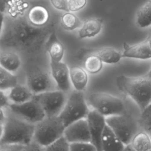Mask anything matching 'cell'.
<instances>
[{"label": "cell", "instance_id": "cell-1", "mask_svg": "<svg viewBox=\"0 0 151 151\" xmlns=\"http://www.w3.org/2000/svg\"><path fill=\"white\" fill-rule=\"evenodd\" d=\"M54 31V23L52 22L38 27L22 16L4 17V19L2 15L1 44L27 53L35 52L40 51Z\"/></svg>", "mask_w": 151, "mask_h": 151}, {"label": "cell", "instance_id": "cell-2", "mask_svg": "<svg viewBox=\"0 0 151 151\" xmlns=\"http://www.w3.org/2000/svg\"><path fill=\"white\" fill-rule=\"evenodd\" d=\"M116 85L123 93L129 96L142 112L151 102V80L147 77H131L120 75L116 78Z\"/></svg>", "mask_w": 151, "mask_h": 151}, {"label": "cell", "instance_id": "cell-3", "mask_svg": "<svg viewBox=\"0 0 151 151\" xmlns=\"http://www.w3.org/2000/svg\"><path fill=\"white\" fill-rule=\"evenodd\" d=\"M34 131L35 124L16 117H6L1 124L0 145L29 144Z\"/></svg>", "mask_w": 151, "mask_h": 151}, {"label": "cell", "instance_id": "cell-4", "mask_svg": "<svg viewBox=\"0 0 151 151\" xmlns=\"http://www.w3.org/2000/svg\"><path fill=\"white\" fill-rule=\"evenodd\" d=\"M65 129L63 122L58 116L47 117L35 124L34 139L44 148L64 134Z\"/></svg>", "mask_w": 151, "mask_h": 151}, {"label": "cell", "instance_id": "cell-5", "mask_svg": "<svg viewBox=\"0 0 151 151\" xmlns=\"http://www.w3.org/2000/svg\"><path fill=\"white\" fill-rule=\"evenodd\" d=\"M90 110L83 91L74 90L67 97L66 103L59 117L65 127L81 119H86Z\"/></svg>", "mask_w": 151, "mask_h": 151}, {"label": "cell", "instance_id": "cell-6", "mask_svg": "<svg viewBox=\"0 0 151 151\" xmlns=\"http://www.w3.org/2000/svg\"><path fill=\"white\" fill-rule=\"evenodd\" d=\"M106 122L124 145L130 143L137 133V123L129 114L123 113L107 116Z\"/></svg>", "mask_w": 151, "mask_h": 151}, {"label": "cell", "instance_id": "cell-7", "mask_svg": "<svg viewBox=\"0 0 151 151\" xmlns=\"http://www.w3.org/2000/svg\"><path fill=\"white\" fill-rule=\"evenodd\" d=\"M87 100L94 110L105 117L124 113L123 101L111 94L103 92L93 93L88 96Z\"/></svg>", "mask_w": 151, "mask_h": 151}, {"label": "cell", "instance_id": "cell-8", "mask_svg": "<svg viewBox=\"0 0 151 151\" xmlns=\"http://www.w3.org/2000/svg\"><path fill=\"white\" fill-rule=\"evenodd\" d=\"M33 98L41 104L47 117L59 116L67 100L65 92L60 90L36 94Z\"/></svg>", "mask_w": 151, "mask_h": 151}, {"label": "cell", "instance_id": "cell-9", "mask_svg": "<svg viewBox=\"0 0 151 151\" xmlns=\"http://www.w3.org/2000/svg\"><path fill=\"white\" fill-rule=\"evenodd\" d=\"M9 107L14 113L33 124L37 123L46 117L42 106L34 98L21 104L13 103L9 104Z\"/></svg>", "mask_w": 151, "mask_h": 151}, {"label": "cell", "instance_id": "cell-10", "mask_svg": "<svg viewBox=\"0 0 151 151\" xmlns=\"http://www.w3.org/2000/svg\"><path fill=\"white\" fill-rule=\"evenodd\" d=\"M27 86L34 94L51 90L52 81L49 74L38 67H30L26 71Z\"/></svg>", "mask_w": 151, "mask_h": 151}, {"label": "cell", "instance_id": "cell-11", "mask_svg": "<svg viewBox=\"0 0 151 151\" xmlns=\"http://www.w3.org/2000/svg\"><path fill=\"white\" fill-rule=\"evenodd\" d=\"M87 120L91 134V142L96 147L97 151L101 150V136L106 124V117L97 110H90Z\"/></svg>", "mask_w": 151, "mask_h": 151}, {"label": "cell", "instance_id": "cell-12", "mask_svg": "<svg viewBox=\"0 0 151 151\" xmlns=\"http://www.w3.org/2000/svg\"><path fill=\"white\" fill-rule=\"evenodd\" d=\"M64 135L70 143L91 142V137L87 119L77 120L65 127Z\"/></svg>", "mask_w": 151, "mask_h": 151}, {"label": "cell", "instance_id": "cell-13", "mask_svg": "<svg viewBox=\"0 0 151 151\" xmlns=\"http://www.w3.org/2000/svg\"><path fill=\"white\" fill-rule=\"evenodd\" d=\"M89 55L98 56L104 63L114 64L118 63L122 57V54L111 47L99 48H82L78 52L77 56L83 59Z\"/></svg>", "mask_w": 151, "mask_h": 151}, {"label": "cell", "instance_id": "cell-14", "mask_svg": "<svg viewBox=\"0 0 151 151\" xmlns=\"http://www.w3.org/2000/svg\"><path fill=\"white\" fill-rule=\"evenodd\" d=\"M51 76L55 81L58 90L67 91L71 87L70 69L67 65L62 62H51Z\"/></svg>", "mask_w": 151, "mask_h": 151}, {"label": "cell", "instance_id": "cell-15", "mask_svg": "<svg viewBox=\"0 0 151 151\" xmlns=\"http://www.w3.org/2000/svg\"><path fill=\"white\" fill-rule=\"evenodd\" d=\"M122 57L141 60L150 59L151 58V48L146 40L134 45L124 42Z\"/></svg>", "mask_w": 151, "mask_h": 151}, {"label": "cell", "instance_id": "cell-16", "mask_svg": "<svg viewBox=\"0 0 151 151\" xmlns=\"http://www.w3.org/2000/svg\"><path fill=\"white\" fill-rule=\"evenodd\" d=\"M125 145L113 130L106 124L101 136V150L121 151Z\"/></svg>", "mask_w": 151, "mask_h": 151}, {"label": "cell", "instance_id": "cell-17", "mask_svg": "<svg viewBox=\"0 0 151 151\" xmlns=\"http://www.w3.org/2000/svg\"><path fill=\"white\" fill-rule=\"evenodd\" d=\"M45 47L51 62L61 61L64 53V47L57 38L55 31L52 32L45 42Z\"/></svg>", "mask_w": 151, "mask_h": 151}, {"label": "cell", "instance_id": "cell-18", "mask_svg": "<svg viewBox=\"0 0 151 151\" xmlns=\"http://www.w3.org/2000/svg\"><path fill=\"white\" fill-rule=\"evenodd\" d=\"M50 17V13L45 7L35 5L29 10L27 19L34 26L42 27L48 24Z\"/></svg>", "mask_w": 151, "mask_h": 151}, {"label": "cell", "instance_id": "cell-19", "mask_svg": "<svg viewBox=\"0 0 151 151\" xmlns=\"http://www.w3.org/2000/svg\"><path fill=\"white\" fill-rule=\"evenodd\" d=\"M103 19L101 18H91L86 21L78 31L80 39L91 38L97 35L101 29Z\"/></svg>", "mask_w": 151, "mask_h": 151}, {"label": "cell", "instance_id": "cell-20", "mask_svg": "<svg viewBox=\"0 0 151 151\" xmlns=\"http://www.w3.org/2000/svg\"><path fill=\"white\" fill-rule=\"evenodd\" d=\"M70 76L72 85L75 90L83 91L87 84L88 76L85 69L79 66L70 68Z\"/></svg>", "mask_w": 151, "mask_h": 151}, {"label": "cell", "instance_id": "cell-21", "mask_svg": "<svg viewBox=\"0 0 151 151\" xmlns=\"http://www.w3.org/2000/svg\"><path fill=\"white\" fill-rule=\"evenodd\" d=\"M34 94L28 87L17 84L10 89L9 99L15 104H21L32 99Z\"/></svg>", "mask_w": 151, "mask_h": 151}, {"label": "cell", "instance_id": "cell-22", "mask_svg": "<svg viewBox=\"0 0 151 151\" xmlns=\"http://www.w3.org/2000/svg\"><path fill=\"white\" fill-rule=\"evenodd\" d=\"M0 64L1 67L11 72L15 71L20 67V58L15 52L1 51L0 54Z\"/></svg>", "mask_w": 151, "mask_h": 151}, {"label": "cell", "instance_id": "cell-23", "mask_svg": "<svg viewBox=\"0 0 151 151\" xmlns=\"http://www.w3.org/2000/svg\"><path fill=\"white\" fill-rule=\"evenodd\" d=\"M130 143L134 150L147 151L151 150V137L145 131L137 133L133 137Z\"/></svg>", "mask_w": 151, "mask_h": 151}, {"label": "cell", "instance_id": "cell-24", "mask_svg": "<svg viewBox=\"0 0 151 151\" xmlns=\"http://www.w3.org/2000/svg\"><path fill=\"white\" fill-rule=\"evenodd\" d=\"M136 22L141 28L151 25V0L147 1L139 9L136 14Z\"/></svg>", "mask_w": 151, "mask_h": 151}, {"label": "cell", "instance_id": "cell-25", "mask_svg": "<svg viewBox=\"0 0 151 151\" xmlns=\"http://www.w3.org/2000/svg\"><path fill=\"white\" fill-rule=\"evenodd\" d=\"M0 89L2 90L11 89L18 84L17 76L2 67H0Z\"/></svg>", "mask_w": 151, "mask_h": 151}, {"label": "cell", "instance_id": "cell-26", "mask_svg": "<svg viewBox=\"0 0 151 151\" xmlns=\"http://www.w3.org/2000/svg\"><path fill=\"white\" fill-rule=\"evenodd\" d=\"M103 65V61L97 55H89L85 57L84 68L90 74L98 73L102 69Z\"/></svg>", "mask_w": 151, "mask_h": 151}, {"label": "cell", "instance_id": "cell-27", "mask_svg": "<svg viewBox=\"0 0 151 151\" xmlns=\"http://www.w3.org/2000/svg\"><path fill=\"white\" fill-rule=\"evenodd\" d=\"M61 23L64 29L72 31L82 26V23L79 18L74 14L67 12L61 18Z\"/></svg>", "mask_w": 151, "mask_h": 151}, {"label": "cell", "instance_id": "cell-28", "mask_svg": "<svg viewBox=\"0 0 151 151\" xmlns=\"http://www.w3.org/2000/svg\"><path fill=\"white\" fill-rule=\"evenodd\" d=\"M0 150H16V151H22V150H43V147L40 146L38 144L29 143L28 145L25 144H7V145H0Z\"/></svg>", "mask_w": 151, "mask_h": 151}, {"label": "cell", "instance_id": "cell-29", "mask_svg": "<svg viewBox=\"0 0 151 151\" xmlns=\"http://www.w3.org/2000/svg\"><path fill=\"white\" fill-rule=\"evenodd\" d=\"M70 143L63 134L48 146L44 148L45 150H68L70 151Z\"/></svg>", "mask_w": 151, "mask_h": 151}, {"label": "cell", "instance_id": "cell-30", "mask_svg": "<svg viewBox=\"0 0 151 151\" xmlns=\"http://www.w3.org/2000/svg\"><path fill=\"white\" fill-rule=\"evenodd\" d=\"M140 124L144 130L151 137V104L142 112Z\"/></svg>", "mask_w": 151, "mask_h": 151}, {"label": "cell", "instance_id": "cell-31", "mask_svg": "<svg viewBox=\"0 0 151 151\" xmlns=\"http://www.w3.org/2000/svg\"><path fill=\"white\" fill-rule=\"evenodd\" d=\"M70 151H97V150L91 142H79L70 143Z\"/></svg>", "mask_w": 151, "mask_h": 151}, {"label": "cell", "instance_id": "cell-32", "mask_svg": "<svg viewBox=\"0 0 151 151\" xmlns=\"http://www.w3.org/2000/svg\"><path fill=\"white\" fill-rule=\"evenodd\" d=\"M87 4V0H69L68 8L69 11L75 12L80 10L85 6Z\"/></svg>", "mask_w": 151, "mask_h": 151}, {"label": "cell", "instance_id": "cell-33", "mask_svg": "<svg viewBox=\"0 0 151 151\" xmlns=\"http://www.w3.org/2000/svg\"><path fill=\"white\" fill-rule=\"evenodd\" d=\"M53 6L59 10L69 12L68 1L67 0H50Z\"/></svg>", "mask_w": 151, "mask_h": 151}, {"label": "cell", "instance_id": "cell-34", "mask_svg": "<svg viewBox=\"0 0 151 151\" xmlns=\"http://www.w3.org/2000/svg\"><path fill=\"white\" fill-rule=\"evenodd\" d=\"M0 98H1V108H3V107H5L6 106H9V102L8 100L9 99V97L6 96V95L5 94V92L4 90H1L0 91Z\"/></svg>", "mask_w": 151, "mask_h": 151}, {"label": "cell", "instance_id": "cell-35", "mask_svg": "<svg viewBox=\"0 0 151 151\" xmlns=\"http://www.w3.org/2000/svg\"><path fill=\"white\" fill-rule=\"evenodd\" d=\"M0 1H1V13H3V11L5 8L6 4L9 1V0H0Z\"/></svg>", "mask_w": 151, "mask_h": 151}, {"label": "cell", "instance_id": "cell-36", "mask_svg": "<svg viewBox=\"0 0 151 151\" xmlns=\"http://www.w3.org/2000/svg\"><path fill=\"white\" fill-rule=\"evenodd\" d=\"M146 41L148 42V44H149V46L151 48V31L149 32V34L148 35V37L146 39Z\"/></svg>", "mask_w": 151, "mask_h": 151}, {"label": "cell", "instance_id": "cell-37", "mask_svg": "<svg viewBox=\"0 0 151 151\" xmlns=\"http://www.w3.org/2000/svg\"><path fill=\"white\" fill-rule=\"evenodd\" d=\"M147 77L151 80V69L150 70V71H149L148 73V74H147Z\"/></svg>", "mask_w": 151, "mask_h": 151}]
</instances>
